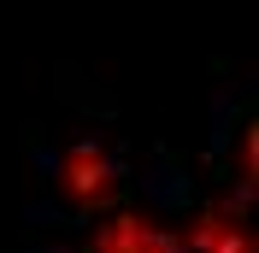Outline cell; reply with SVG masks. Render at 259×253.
<instances>
[{"label":"cell","mask_w":259,"mask_h":253,"mask_svg":"<svg viewBox=\"0 0 259 253\" xmlns=\"http://www.w3.org/2000/svg\"><path fill=\"white\" fill-rule=\"evenodd\" d=\"M18 218H24V230H71V236L89 230V212H77V206H65V200H30Z\"/></svg>","instance_id":"4"},{"label":"cell","mask_w":259,"mask_h":253,"mask_svg":"<svg viewBox=\"0 0 259 253\" xmlns=\"http://www.w3.org/2000/svg\"><path fill=\"white\" fill-rule=\"evenodd\" d=\"M59 194H65V206H77V212H106L112 200H124V189H130V171H124V159L118 153H106L100 147V136H77V142L65 147V159H59Z\"/></svg>","instance_id":"1"},{"label":"cell","mask_w":259,"mask_h":253,"mask_svg":"<svg viewBox=\"0 0 259 253\" xmlns=\"http://www.w3.org/2000/svg\"><path fill=\"white\" fill-rule=\"evenodd\" d=\"M59 159H65L59 147H41V142L30 147V165H35V177H41V183H53V177H59Z\"/></svg>","instance_id":"6"},{"label":"cell","mask_w":259,"mask_h":253,"mask_svg":"<svg viewBox=\"0 0 259 253\" xmlns=\"http://www.w3.org/2000/svg\"><path fill=\"white\" fill-rule=\"evenodd\" d=\"M136 189H142V200L153 206L159 218H177V212L194 206V177L183 171V165H171V159H147L142 177H136Z\"/></svg>","instance_id":"2"},{"label":"cell","mask_w":259,"mask_h":253,"mask_svg":"<svg viewBox=\"0 0 259 253\" xmlns=\"http://www.w3.org/2000/svg\"><path fill=\"white\" fill-rule=\"evenodd\" d=\"M230 136H236V82H224L212 95V106H206V153H212V165H224Z\"/></svg>","instance_id":"3"},{"label":"cell","mask_w":259,"mask_h":253,"mask_svg":"<svg viewBox=\"0 0 259 253\" xmlns=\"http://www.w3.org/2000/svg\"><path fill=\"white\" fill-rule=\"evenodd\" d=\"M259 177V130L242 124V183H253Z\"/></svg>","instance_id":"5"}]
</instances>
